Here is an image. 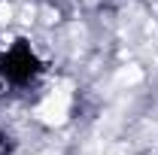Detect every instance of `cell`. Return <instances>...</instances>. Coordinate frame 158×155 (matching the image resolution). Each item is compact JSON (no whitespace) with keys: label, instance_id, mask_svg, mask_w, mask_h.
<instances>
[{"label":"cell","instance_id":"obj_1","mask_svg":"<svg viewBox=\"0 0 158 155\" xmlns=\"http://www.w3.org/2000/svg\"><path fill=\"white\" fill-rule=\"evenodd\" d=\"M40 73H43V61L27 40H15L0 55V76L9 88H24V85L37 82Z\"/></svg>","mask_w":158,"mask_h":155},{"label":"cell","instance_id":"obj_2","mask_svg":"<svg viewBox=\"0 0 158 155\" xmlns=\"http://www.w3.org/2000/svg\"><path fill=\"white\" fill-rule=\"evenodd\" d=\"M15 149H19L15 137L9 134V131H3V128H0V155H15Z\"/></svg>","mask_w":158,"mask_h":155},{"label":"cell","instance_id":"obj_3","mask_svg":"<svg viewBox=\"0 0 158 155\" xmlns=\"http://www.w3.org/2000/svg\"><path fill=\"white\" fill-rule=\"evenodd\" d=\"M3 88H6V82H3V76H0V91H3Z\"/></svg>","mask_w":158,"mask_h":155}]
</instances>
